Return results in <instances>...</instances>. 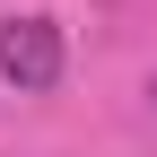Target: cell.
I'll return each instance as SVG.
<instances>
[{"label":"cell","mask_w":157,"mask_h":157,"mask_svg":"<svg viewBox=\"0 0 157 157\" xmlns=\"http://www.w3.org/2000/svg\"><path fill=\"white\" fill-rule=\"evenodd\" d=\"M0 78H9L17 96H44L52 78H61V26H52V17H9V26H0Z\"/></svg>","instance_id":"6da1fadb"}]
</instances>
